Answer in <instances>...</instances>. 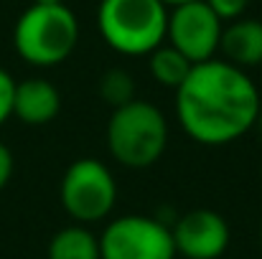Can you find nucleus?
<instances>
[{
    "label": "nucleus",
    "mask_w": 262,
    "mask_h": 259,
    "mask_svg": "<svg viewBox=\"0 0 262 259\" xmlns=\"http://www.w3.org/2000/svg\"><path fill=\"white\" fill-rule=\"evenodd\" d=\"M262 112L260 91L245 69L224 59L193 64L176 89V117L199 145H229L247 135Z\"/></svg>",
    "instance_id": "nucleus-1"
},
{
    "label": "nucleus",
    "mask_w": 262,
    "mask_h": 259,
    "mask_svg": "<svg viewBox=\"0 0 262 259\" xmlns=\"http://www.w3.org/2000/svg\"><path fill=\"white\" fill-rule=\"evenodd\" d=\"M107 150L122 168L143 171L161 160L168 148L166 114L148 99H133L112 109L107 120Z\"/></svg>",
    "instance_id": "nucleus-2"
},
{
    "label": "nucleus",
    "mask_w": 262,
    "mask_h": 259,
    "mask_svg": "<svg viewBox=\"0 0 262 259\" xmlns=\"http://www.w3.org/2000/svg\"><path fill=\"white\" fill-rule=\"evenodd\" d=\"M97 26L112 51L148 56L166 43L168 5L163 0H99Z\"/></svg>",
    "instance_id": "nucleus-3"
},
{
    "label": "nucleus",
    "mask_w": 262,
    "mask_h": 259,
    "mask_svg": "<svg viewBox=\"0 0 262 259\" xmlns=\"http://www.w3.org/2000/svg\"><path fill=\"white\" fill-rule=\"evenodd\" d=\"M79 41V20L64 3L33 5L20 13L13 28V46L31 66H56L72 56Z\"/></svg>",
    "instance_id": "nucleus-4"
},
{
    "label": "nucleus",
    "mask_w": 262,
    "mask_h": 259,
    "mask_svg": "<svg viewBox=\"0 0 262 259\" xmlns=\"http://www.w3.org/2000/svg\"><path fill=\"white\" fill-rule=\"evenodd\" d=\"M61 206L77 224L107 219L117 203V183L112 171L97 158L74 160L61 178Z\"/></svg>",
    "instance_id": "nucleus-5"
},
{
    "label": "nucleus",
    "mask_w": 262,
    "mask_h": 259,
    "mask_svg": "<svg viewBox=\"0 0 262 259\" xmlns=\"http://www.w3.org/2000/svg\"><path fill=\"white\" fill-rule=\"evenodd\" d=\"M102 259H176L171 226L153 216H117L99 234Z\"/></svg>",
    "instance_id": "nucleus-6"
},
{
    "label": "nucleus",
    "mask_w": 262,
    "mask_h": 259,
    "mask_svg": "<svg viewBox=\"0 0 262 259\" xmlns=\"http://www.w3.org/2000/svg\"><path fill=\"white\" fill-rule=\"evenodd\" d=\"M224 20L206 5V0L181 3L168 10L166 43L183 54L191 64L216 59Z\"/></svg>",
    "instance_id": "nucleus-7"
},
{
    "label": "nucleus",
    "mask_w": 262,
    "mask_h": 259,
    "mask_svg": "<svg viewBox=\"0 0 262 259\" xmlns=\"http://www.w3.org/2000/svg\"><path fill=\"white\" fill-rule=\"evenodd\" d=\"M176 254L183 259H219L229 247V224L211 208H193L171 226Z\"/></svg>",
    "instance_id": "nucleus-8"
},
{
    "label": "nucleus",
    "mask_w": 262,
    "mask_h": 259,
    "mask_svg": "<svg viewBox=\"0 0 262 259\" xmlns=\"http://www.w3.org/2000/svg\"><path fill=\"white\" fill-rule=\"evenodd\" d=\"M61 109V94L49 79L31 77L15 84L13 94V117H18L23 125L41 127L49 125Z\"/></svg>",
    "instance_id": "nucleus-9"
},
{
    "label": "nucleus",
    "mask_w": 262,
    "mask_h": 259,
    "mask_svg": "<svg viewBox=\"0 0 262 259\" xmlns=\"http://www.w3.org/2000/svg\"><path fill=\"white\" fill-rule=\"evenodd\" d=\"M219 54L237 69H255L262 64V20L257 18H237L229 20L222 31Z\"/></svg>",
    "instance_id": "nucleus-10"
},
{
    "label": "nucleus",
    "mask_w": 262,
    "mask_h": 259,
    "mask_svg": "<svg viewBox=\"0 0 262 259\" xmlns=\"http://www.w3.org/2000/svg\"><path fill=\"white\" fill-rule=\"evenodd\" d=\"M46 259H102L99 237L92 234L84 224L64 226L51 237Z\"/></svg>",
    "instance_id": "nucleus-11"
},
{
    "label": "nucleus",
    "mask_w": 262,
    "mask_h": 259,
    "mask_svg": "<svg viewBox=\"0 0 262 259\" xmlns=\"http://www.w3.org/2000/svg\"><path fill=\"white\" fill-rule=\"evenodd\" d=\"M191 66L193 64L183 54H178L173 46H168V43H161L156 51L148 54V72H150L153 82H158L166 89H173V91L188 77Z\"/></svg>",
    "instance_id": "nucleus-12"
},
{
    "label": "nucleus",
    "mask_w": 262,
    "mask_h": 259,
    "mask_svg": "<svg viewBox=\"0 0 262 259\" xmlns=\"http://www.w3.org/2000/svg\"><path fill=\"white\" fill-rule=\"evenodd\" d=\"M99 97H102L112 109H117V107H122V104H127V102H133V99H138V97H135V79H133L125 69H110V72H104L102 79H99Z\"/></svg>",
    "instance_id": "nucleus-13"
},
{
    "label": "nucleus",
    "mask_w": 262,
    "mask_h": 259,
    "mask_svg": "<svg viewBox=\"0 0 262 259\" xmlns=\"http://www.w3.org/2000/svg\"><path fill=\"white\" fill-rule=\"evenodd\" d=\"M13 94H15L13 77L5 69H0V127L13 117Z\"/></svg>",
    "instance_id": "nucleus-14"
},
{
    "label": "nucleus",
    "mask_w": 262,
    "mask_h": 259,
    "mask_svg": "<svg viewBox=\"0 0 262 259\" xmlns=\"http://www.w3.org/2000/svg\"><path fill=\"white\" fill-rule=\"evenodd\" d=\"M206 5H209L222 20L229 23V20H237V18L245 15L250 0H206Z\"/></svg>",
    "instance_id": "nucleus-15"
},
{
    "label": "nucleus",
    "mask_w": 262,
    "mask_h": 259,
    "mask_svg": "<svg viewBox=\"0 0 262 259\" xmlns=\"http://www.w3.org/2000/svg\"><path fill=\"white\" fill-rule=\"evenodd\" d=\"M13 153H10V148L5 145V143H0V191L10 183V178H13Z\"/></svg>",
    "instance_id": "nucleus-16"
},
{
    "label": "nucleus",
    "mask_w": 262,
    "mask_h": 259,
    "mask_svg": "<svg viewBox=\"0 0 262 259\" xmlns=\"http://www.w3.org/2000/svg\"><path fill=\"white\" fill-rule=\"evenodd\" d=\"M33 5H59V3H64V0H31Z\"/></svg>",
    "instance_id": "nucleus-17"
},
{
    "label": "nucleus",
    "mask_w": 262,
    "mask_h": 259,
    "mask_svg": "<svg viewBox=\"0 0 262 259\" xmlns=\"http://www.w3.org/2000/svg\"><path fill=\"white\" fill-rule=\"evenodd\" d=\"M168 8H173V5H181V3H191V0H163Z\"/></svg>",
    "instance_id": "nucleus-18"
},
{
    "label": "nucleus",
    "mask_w": 262,
    "mask_h": 259,
    "mask_svg": "<svg viewBox=\"0 0 262 259\" xmlns=\"http://www.w3.org/2000/svg\"><path fill=\"white\" fill-rule=\"evenodd\" d=\"M257 125H260V130H262V112H260V117H257Z\"/></svg>",
    "instance_id": "nucleus-19"
},
{
    "label": "nucleus",
    "mask_w": 262,
    "mask_h": 259,
    "mask_svg": "<svg viewBox=\"0 0 262 259\" xmlns=\"http://www.w3.org/2000/svg\"><path fill=\"white\" fill-rule=\"evenodd\" d=\"M260 242H262V224H260Z\"/></svg>",
    "instance_id": "nucleus-20"
}]
</instances>
